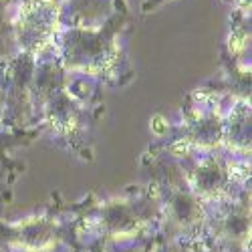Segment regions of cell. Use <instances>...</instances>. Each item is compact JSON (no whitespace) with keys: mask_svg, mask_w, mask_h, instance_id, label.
I'll return each mask as SVG.
<instances>
[{"mask_svg":"<svg viewBox=\"0 0 252 252\" xmlns=\"http://www.w3.org/2000/svg\"><path fill=\"white\" fill-rule=\"evenodd\" d=\"M224 137V125L218 119H202L194 125L192 129V139L202 143V145H212L218 143Z\"/></svg>","mask_w":252,"mask_h":252,"instance_id":"52a82bcc","label":"cell"},{"mask_svg":"<svg viewBox=\"0 0 252 252\" xmlns=\"http://www.w3.org/2000/svg\"><path fill=\"white\" fill-rule=\"evenodd\" d=\"M6 2H10V0H0V61L12 59L18 51L14 38V23L8 18Z\"/></svg>","mask_w":252,"mask_h":252,"instance_id":"5b68a950","label":"cell"},{"mask_svg":"<svg viewBox=\"0 0 252 252\" xmlns=\"http://www.w3.org/2000/svg\"><path fill=\"white\" fill-rule=\"evenodd\" d=\"M170 204H172V214L178 222L190 224L194 222V218L200 216V204L190 194H176Z\"/></svg>","mask_w":252,"mask_h":252,"instance_id":"8992f818","label":"cell"},{"mask_svg":"<svg viewBox=\"0 0 252 252\" xmlns=\"http://www.w3.org/2000/svg\"><path fill=\"white\" fill-rule=\"evenodd\" d=\"M228 174L218 161H206L194 174V186L202 196H216L226 190Z\"/></svg>","mask_w":252,"mask_h":252,"instance_id":"3957f363","label":"cell"},{"mask_svg":"<svg viewBox=\"0 0 252 252\" xmlns=\"http://www.w3.org/2000/svg\"><path fill=\"white\" fill-rule=\"evenodd\" d=\"M59 10L53 0H25L14 23V38L18 49L34 55L43 51L57 32Z\"/></svg>","mask_w":252,"mask_h":252,"instance_id":"6da1fadb","label":"cell"},{"mask_svg":"<svg viewBox=\"0 0 252 252\" xmlns=\"http://www.w3.org/2000/svg\"><path fill=\"white\" fill-rule=\"evenodd\" d=\"M224 135L236 148H248L250 145V107L238 105L234 115H230V121L224 125Z\"/></svg>","mask_w":252,"mask_h":252,"instance_id":"277c9868","label":"cell"},{"mask_svg":"<svg viewBox=\"0 0 252 252\" xmlns=\"http://www.w3.org/2000/svg\"><path fill=\"white\" fill-rule=\"evenodd\" d=\"M63 57L69 67L85 71H105L115 61V47L103 34L87 32L81 29L67 31L61 38Z\"/></svg>","mask_w":252,"mask_h":252,"instance_id":"7a4b0ae2","label":"cell"}]
</instances>
